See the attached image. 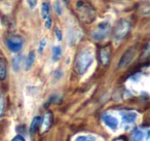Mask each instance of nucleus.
Segmentation results:
<instances>
[{
	"instance_id": "nucleus-15",
	"label": "nucleus",
	"mask_w": 150,
	"mask_h": 141,
	"mask_svg": "<svg viewBox=\"0 0 150 141\" xmlns=\"http://www.w3.org/2000/svg\"><path fill=\"white\" fill-rule=\"evenodd\" d=\"M61 54H62V50H61L60 46H54L52 48V59L54 60H58L61 57Z\"/></svg>"
},
{
	"instance_id": "nucleus-22",
	"label": "nucleus",
	"mask_w": 150,
	"mask_h": 141,
	"mask_svg": "<svg viewBox=\"0 0 150 141\" xmlns=\"http://www.w3.org/2000/svg\"><path fill=\"white\" fill-rule=\"evenodd\" d=\"M77 141H94V139L91 138V137H79Z\"/></svg>"
},
{
	"instance_id": "nucleus-4",
	"label": "nucleus",
	"mask_w": 150,
	"mask_h": 141,
	"mask_svg": "<svg viewBox=\"0 0 150 141\" xmlns=\"http://www.w3.org/2000/svg\"><path fill=\"white\" fill-rule=\"evenodd\" d=\"M111 31V26L109 24V22H101L96 26L94 30L92 32V37L97 41H102L105 40L109 36Z\"/></svg>"
},
{
	"instance_id": "nucleus-11",
	"label": "nucleus",
	"mask_w": 150,
	"mask_h": 141,
	"mask_svg": "<svg viewBox=\"0 0 150 141\" xmlns=\"http://www.w3.org/2000/svg\"><path fill=\"white\" fill-rule=\"evenodd\" d=\"M6 62L3 58H0V80H4L5 77H6Z\"/></svg>"
},
{
	"instance_id": "nucleus-3",
	"label": "nucleus",
	"mask_w": 150,
	"mask_h": 141,
	"mask_svg": "<svg viewBox=\"0 0 150 141\" xmlns=\"http://www.w3.org/2000/svg\"><path fill=\"white\" fill-rule=\"evenodd\" d=\"M129 29H131V24L127 20H120L117 23L116 27L113 32V39L115 43H120L129 34Z\"/></svg>"
},
{
	"instance_id": "nucleus-6",
	"label": "nucleus",
	"mask_w": 150,
	"mask_h": 141,
	"mask_svg": "<svg viewBox=\"0 0 150 141\" xmlns=\"http://www.w3.org/2000/svg\"><path fill=\"white\" fill-rule=\"evenodd\" d=\"M41 17L44 22V26L47 29L52 27V18H50V9L48 2H43L41 4Z\"/></svg>"
},
{
	"instance_id": "nucleus-17",
	"label": "nucleus",
	"mask_w": 150,
	"mask_h": 141,
	"mask_svg": "<svg viewBox=\"0 0 150 141\" xmlns=\"http://www.w3.org/2000/svg\"><path fill=\"white\" fill-rule=\"evenodd\" d=\"M3 110H4V101H3V96L0 94V116L3 114Z\"/></svg>"
},
{
	"instance_id": "nucleus-18",
	"label": "nucleus",
	"mask_w": 150,
	"mask_h": 141,
	"mask_svg": "<svg viewBox=\"0 0 150 141\" xmlns=\"http://www.w3.org/2000/svg\"><path fill=\"white\" fill-rule=\"evenodd\" d=\"M20 63H21V57L18 56L17 58H15V60H13V66H15V69L20 68Z\"/></svg>"
},
{
	"instance_id": "nucleus-9",
	"label": "nucleus",
	"mask_w": 150,
	"mask_h": 141,
	"mask_svg": "<svg viewBox=\"0 0 150 141\" xmlns=\"http://www.w3.org/2000/svg\"><path fill=\"white\" fill-rule=\"evenodd\" d=\"M52 122V114L50 112H47V113H45L43 120H42V131H47L50 129Z\"/></svg>"
},
{
	"instance_id": "nucleus-7",
	"label": "nucleus",
	"mask_w": 150,
	"mask_h": 141,
	"mask_svg": "<svg viewBox=\"0 0 150 141\" xmlns=\"http://www.w3.org/2000/svg\"><path fill=\"white\" fill-rule=\"evenodd\" d=\"M6 44L8 48L13 52H19L23 46V40L20 36L13 35L11 36L8 39L6 40Z\"/></svg>"
},
{
	"instance_id": "nucleus-24",
	"label": "nucleus",
	"mask_w": 150,
	"mask_h": 141,
	"mask_svg": "<svg viewBox=\"0 0 150 141\" xmlns=\"http://www.w3.org/2000/svg\"><path fill=\"white\" fill-rule=\"evenodd\" d=\"M66 1H67V0H66Z\"/></svg>"
},
{
	"instance_id": "nucleus-21",
	"label": "nucleus",
	"mask_w": 150,
	"mask_h": 141,
	"mask_svg": "<svg viewBox=\"0 0 150 141\" xmlns=\"http://www.w3.org/2000/svg\"><path fill=\"white\" fill-rule=\"evenodd\" d=\"M45 44H46V40H45V38H43V39H42L41 41H40V46H39V52L40 53L42 52V50L44 48Z\"/></svg>"
},
{
	"instance_id": "nucleus-14",
	"label": "nucleus",
	"mask_w": 150,
	"mask_h": 141,
	"mask_svg": "<svg viewBox=\"0 0 150 141\" xmlns=\"http://www.w3.org/2000/svg\"><path fill=\"white\" fill-rule=\"evenodd\" d=\"M40 125V118H38V116H36V118H34L33 122H32L31 124V127H30V131H31V133H34L36 130H37V128L39 127Z\"/></svg>"
},
{
	"instance_id": "nucleus-12",
	"label": "nucleus",
	"mask_w": 150,
	"mask_h": 141,
	"mask_svg": "<svg viewBox=\"0 0 150 141\" xmlns=\"http://www.w3.org/2000/svg\"><path fill=\"white\" fill-rule=\"evenodd\" d=\"M34 62H35V53L31 52L29 54V56L27 57V60H26V70H29Z\"/></svg>"
},
{
	"instance_id": "nucleus-2",
	"label": "nucleus",
	"mask_w": 150,
	"mask_h": 141,
	"mask_svg": "<svg viewBox=\"0 0 150 141\" xmlns=\"http://www.w3.org/2000/svg\"><path fill=\"white\" fill-rule=\"evenodd\" d=\"M94 61V56L91 50H82L75 59V70L78 74H84Z\"/></svg>"
},
{
	"instance_id": "nucleus-8",
	"label": "nucleus",
	"mask_w": 150,
	"mask_h": 141,
	"mask_svg": "<svg viewBox=\"0 0 150 141\" xmlns=\"http://www.w3.org/2000/svg\"><path fill=\"white\" fill-rule=\"evenodd\" d=\"M100 62L102 65L106 66L110 61V55H111V48L110 46H104L100 50Z\"/></svg>"
},
{
	"instance_id": "nucleus-5",
	"label": "nucleus",
	"mask_w": 150,
	"mask_h": 141,
	"mask_svg": "<svg viewBox=\"0 0 150 141\" xmlns=\"http://www.w3.org/2000/svg\"><path fill=\"white\" fill-rule=\"evenodd\" d=\"M136 56V48H129L127 51H125V54L122 55L120 61L118 63V68L122 69L125 68L127 66H129V64L132 63V61L135 59Z\"/></svg>"
},
{
	"instance_id": "nucleus-1",
	"label": "nucleus",
	"mask_w": 150,
	"mask_h": 141,
	"mask_svg": "<svg viewBox=\"0 0 150 141\" xmlns=\"http://www.w3.org/2000/svg\"><path fill=\"white\" fill-rule=\"evenodd\" d=\"M75 13H76L78 19L84 24L93 23L97 17V11L94 9V6L84 0H80L76 3Z\"/></svg>"
},
{
	"instance_id": "nucleus-19",
	"label": "nucleus",
	"mask_w": 150,
	"mask_h": 141,
	"mask_svg": "<svg viewBox=\"0 0 150 141\" xmlns=\"http://www.w3.org/2000/svg\"><path fill=\"white\" fill-rule=\"evenodd\" d=\"M27 3H28V5H29L30 9H33L34 7L37 5V0H27Z\"/></svg>"
},
{
	"instance_id": "nucleus-23",
	"label": "nucleus",
	"mask_w": 150,
	"mask_h": 141,
	"mask_svg": "<svg viewBox=\"0 0 150 141\" xmlns=\"http://www.w3.org/2000/svg\"><path fill=\"white\" fill-rule=\"evenodd\" d=\"M13 141H24V138L22 136H17Z\"/></svg>"
},
{
	"instance_id": "nucleus-16",
	"label": "nucleus",
	"mask_w": 150,
	"mask_h": 141,
	"mask_svg": "<svg viewBox=\"0 0 150 141\" xmlns=\"http://www.w3.org/2000/svg\"><path fill=\"white\" fill-rule=\"evenodd\" d=\"M54 9H56L57 14H58L59 16L62 15L63 9H62V6H61V4H60V1H56V2H54Z\"/></svg>"
},
{
	"instance_id": "nucleus-20",
	"label": "nucleus",
	"mask_w": 150,
	"mask_h": 141,
	"mask_svg": "<svg viewBox=\"0 0 150 141\" xmlns=\"http://www.w3.org/2000/svg\"><path fill=\"white\" fill-rule=\"evenodd\" d=\"M54 33H56L57 35V38H58V40H62L63 38V35H62V32H61V30H59L58 28H56V31H54Z\"/></svg>"
},
{
	"instance_id": "nucleus-13",
	"label": "nucleus",
	"mask_w": 150,
	"mask_h": 141,
	"mask_svg": "<svg viewBox=\"0 0 150 141\" xmlns=\"http://www.w3.org/2000/svg\"><path fill=\"white\" fill-rule=\"evenodd\" d=\"M136 118H137V114L134 113V112H125V113L123 114V120L127 122H135Z\"/></svg>"
},
{
	"instance_id": "nucleus-10",
	"label": "nucleus",
	"mask_w": 150,
	"mask_h": 141,
	"mask_svg": "<svg viewBox=\"0 0 150 141\" xmlns=\"http://www.w3.org/2000/svg\"><path fill=\"white\" fill-rule=\"evenodd\" d=\"M103 120H104V122H106L107 126H109L111 129H115L117 127V120L115 118H113L112 115H109V114H106V115H104V118H103Z\"/></svg>"
}]
</instances>
